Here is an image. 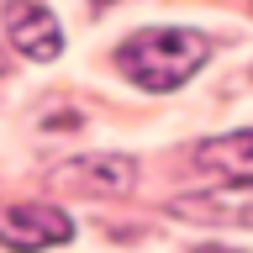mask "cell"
Returning <instances> with one entry per match:
<instances>
[{"mask_svg": "<svg viewBox=\"0 0 253 253\" xmlns=\"http://www.w3.org/2000/svg\"><path fill=\"white\" fill-rule=\"evenodd\" d=\"M206 53H211V42H206L201 32L153 27V32L126 37L122 69H126L132 84H142V90H174V84H185V79L206 63Z\"/></svg>", "mask_w": 253, "mask_h": 253, "instance_id": "obj_1", "label": "cell"}, {"mask_svg": "<svg viewBox=\"0 0 253 253\" xmlns=\"http://www.w3.org/2000/svg\"><path fill=\"white\" fill-rule=\"evenodd\" d=\"M169 211L185 216V221L253 227V174H248V179H227V185H216V190H201V195H174Z\"/></svg>", "mask_w": 253, "mask_h": 253, "instance_id": "obj_2", "label": "cell"}, {"mask_svg": "<svg viewBox=\"0 0 253 253\" xmlns=\"http://www.w3.org/2000/svg\"><path fill=\"white\" fill-rule=\"evenodd\" d=\"M5 32H11V42L21 58H58V47H63V32H58V16L47 11L42 0H11L5 5Z\"/></svg>", "mask_w": 253, "mask_h": 253, "instance_id": "obj_3", "label": "cell"}, {"mask_svg": "<svg viewBox=\"0 0 253 253\" xmlns=\"http://www.w3.org/2000/svg\"><path fill=\"white\" fill-rule=\"evenodd\" d=\"M74 221L53 211V206H11L0 211V243L11 248H42V243H69Z\"/></svg>", "mask_w": 253, "mask_h": 253, "instance_id": "obj_4", "label": "cell"}, {"mask_svg": "<svg viewBox=\"0 0 253 253\" xmlns=\"http://www.w3.org/2000/svg\"><path fill=\"white\" fill-rule=\"evenodd\" d=\"M63 185L122 195V190H132V164H126V158H111V153H100V158H79V164H69Z\"/></svg>", "mask_w": 253, "mask_h": 253, "instance_id": "obj_5", "label": "cell"}, {"mask_svg": "<svg viewBox=\"0 0 253 253\" xmlns=\"http://www.w3.org/2000/svg\"><path fill=\"white\" fill-rule=\"evenodd\" d=\"M195 164L221 169L227 179H248L253 174V132H232V137H211L195 148Z\"/></svg>", "mask_w": 253, "mask_h": 253, "instance_id": "obj_6", "label": "cell"}]
</instances>
